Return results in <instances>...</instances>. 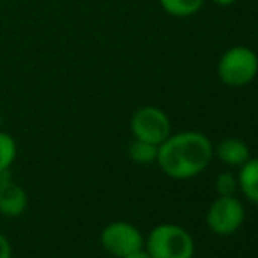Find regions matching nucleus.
I'll return each instance as SVG.
<instances>
[{
	"mask_svg": "<svg viewBox=\"0 0 258 258\" xmlns=\"http://www.w3.org/2000/svg\"><path fill=\"white\" fill-rule=\"evenodd\" d=\"M213 158V144L204 134L181 132L169 136L158 146L156 162L169 177L188 179L209 165Z\"/></svg>",
	"mask_w": 258,
	"mask_h": 258,
	"instance_id": "obj_1",
	"label": "nucleus"
},
{
	"mask_svg": "<svg viewBox=\"0 0 258 258\" xmlns=\"http://www.w3.org/2000/svg\"><path fill=\"white\" fill-rule=\"evenodd\" d=\"M148 253L151 258H194L195 242L183 227L163 223L151 230Z\"/></svg>",
	"mask_w": 258,
	"mask_h": 258,
	"instance_id": "obj_2",
	"label": "nucleus"
},
{
	"mask_svg": "<svg viewBox=\"0 0 258 258\" xmlns=\"http://www.w3.org/2000/svg\"><path fill=\"white\" fill-rule=\"evenodd\" d=\"M258 72V56L251 49L237 48L228 49L218 63V76L221 83L232 88H241L251 83Z\"/></svg>",
	"mask_w": 258,
	"mask_h": 258,
	"instance_id": "obj_3",
	"label": "nucleus"
},
{
	"mask_svg": "<svg viewBox=\"0 0 258 258\" xmlns=\"http://www.w3.org/2000/svg\"><path fill=\"white\" fill-rule=\"evenodd\" d=\"M130 128L136 139L160 146L170 136V119L162 109L155 105H144L134 112Z\"/></svg>",
	"mask_w": 258,
	"mask_h": 258,
	"instance_id": "obj_4",
	"label": "nucleus"
},
{
	"mask_svg": "<svg viewBox=\"0 0 258 258\" xmlns=\"http://www.w3.org/2000/svg\"><path fill=\"white\" fill-rule=\"evenodd\" d=\"M207 225L218 235H232L244 221V207L234 197H218L207 211Z\"/></svg>",
	"mask_w": 258,
	"mask_h": 258,
	"instance_id": "obj_5",
	"label": "nucleus"
},
{
	"mask_svg": "<svg viewBox=\"0 0 258 258\" xmlns=\"http://www.w3.org/2000/svg\"><path fill=\"white\" fill-rule=\"evenodd\" d=\"M100 242L105 251L119 258L137 249H143L144 239L134 225L126 221H112L100 234Z\"/></svg>",
	"mask_w": 258,
	"mask_h": 258,
	"instance_id": "obj_6",
	"label": "nucleus"
},
{
	"mask_svg": "<svg viewBox=\"0 0 258 258\" xmlns=\"http://www.w3.org/2000/svg\"><path fill=\"white\" fill-rule=\"evenodd\" d=\"M27 194L11 179V174H0V213L4 216H20L27 209Z\"/></svg>",
	"mask_w": 258,
	"mask_h": 258,
	"instance_id": "obj_7",
	"label": "nucleus"
},
{
	"mask_svg": "<svg viewBox=\"0 0 258 258\" xmlns=\"http://www.w3.org/2000/svg\"><path fill=\"white\" fill-rule=\"evenodd\" d=\"M213 153H216L221 162L230 167H241L242 163H246L249 160L248 144L241 139H235V137L223 139L216 146V150H213Z\"/></svg>",
	"mask_w": 258,
	"mask_h": 258,
	"instance_id": "obj_8",
	"label": "nucleus"
},
{
	"mask_svg": "<svg viewBox=\"0 0 258 258\" xmlns=\"http://www.w3.org/2000/svg\"><path fill=\"white\" fill-rule=\"evenodd\" d=\"M237 184L248 201L258 204V158H249L246 163H242Z\"/></svg>",
	"mask_w": 258,
	"mask_h": 258,
	"instance_id": "obj_9",
	"label": "nucleus"
},
{
	"mask_svg": "<svg viewBox=\"0 0 258 258\" xmlns=\"http://www.w3.org/2000/svg\"><path fill=\"white\" fill-rule=\"evenodd\" d=\"M128 156L136 163L141 165H148L151 162H156V156H158V146L146 141L134 139V143L128 146Z\"/></svg>",
	"mask_w": 258,
	"mask_h": 258,
	"instance_id": "obj_10",
	"label": "nucleus"
},
{
	"mask_svg": "<svg viewBox=\"0 0 258 258\" xmlns=\"http://www.w3.org/2000/svg\"><path fill=\"white\" fill-rule=\"evenodd\" d=\"M160 4L172 16L186 18L197 13L204 4V0H160Z\"/></svg>",
	"mask_w": 258,
	"mask_h": 258,
	"instance_id": "obj_11",
	"label": "nucleus"
},
{
	"mask_svg": "<svg viewBox=\"0 0 258 258\" xmlns=\"http://www.w3.org/2000/svg\"><path fill=\"white\" fill-rule=\"evenodd\" d=\"M16 158V141L6 132H0V174L9 172Z\"/></svg>",
	"mask_w": 258,
	"mask_h": 258,
	"instance_id": "obj_12",
	"label": "nucleus"
},
{
	"mask_svg": "<svg viewBox=\"0 0 258 258\" xmlns=\"http://www.w3.org/2000/svg\"><path fill=\"white\" fill-rule=\"evenodd\" d=\"M237 179L234 177V174L225 172L220 174L216 179V191L220 197H228V195H234L235 188H237Z\"/></svg>",
	"mask_w": 258,
	"mask_h": 258,
	"instance_id": "obj_13",
	"label": "nucleus"
},
{
	"mask_svg": "<svg viewBox=\"0 0 258 258\" xmlns=\"http://www.w3.org/2000/svg\"><path fill=\"white\" fill-rule=\"evenodd\" d=\"M0 258H11V244L4 234H0Z\"/></svg>",
	"mask_w": 258,
	"mask_h": 258,
	"instance_id": "obj_14",
	"label": "nucleus"
},
{
	"mask_svg": "<svg viewBox=\"0 0 258 258\" xmlns=\"http://www.w3.org/2000/svg\"><path fill=\"white\" fill-rule=\"evenodd\" d=\"M119 258H151V256H150V253L144 251V249H137V251H132V253H128V255L119 256Z\"/></svg>",
	"mask_w": 258,
	"mask_h": 258,
	"instance_id": "obj_15",
	"label": "nucleus"
},
{
	"mask_svg": "<svg viewBox=\"0 0 258 258\" xmlns=\"http://www.w3.org/2000/svg\"><path fill=\"white\" fill-rule=\"evenodd\" d=\"M214 4H218V6H232L234 2H237V0H213Z\"/></svg>",
	"mask_w": 258,
	"mask_h": 258,
	"instance_id": "obj_16",
	"label": "nucleus"
}]
</instances>
